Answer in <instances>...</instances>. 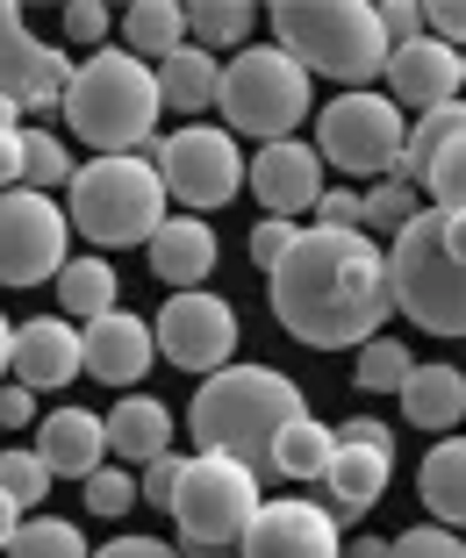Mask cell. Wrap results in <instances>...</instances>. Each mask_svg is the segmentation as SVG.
<instances>
[{"instance_id":"1","label":"cell","mask_w":466,"mask_h":558,"mask_svg":"<svg viewBox=\"0 0 466 558\" xmlns=\"http://www.w3.org/2000/svg\"><path fill=\"white\" fill-rule=\"evenodd\" d=\"M273 315L287 337L309 351H367L373 329L395 315V279H387V251L367 230H301L295 251L266 272Z\"/></svg>"},{"instance_id":"2","label":"cell","mask_w":466,"mask_h":558,"mask_svg":"<svg viewBox=\"0 0 466 558\" xmlns=\"http://www.w3.org/2000/svg\"><path fill=\"white\" fill-rule=\"evenodd\" d=\"M301 415H309V401H301V387L287 373H273V365H223V373H208L194 387L187 423H194V444L208 459H237L266 480L280 429L301 423Z\"/></svg>"},{"instance_id":"3","label":"cell","mask_w":466,"mask_h":558,"mask_svg":"<svg viewBox=\"0 0 466 558\" xmlns=\"http://www.w3.org/2000/svg\"><path fill=\"white\" fill-rule=\"evenodd\" d=\"M273 36L309 80L323 72L345 94H367V80H387V58H395L381 8H367V0H280Z\"/></svg>"},{"instance_id":"4","label":"cell","mask_w":466,"mask_h":558,"mask_svg":"<svg viewBox=\"0 0 466 558\" xmlns=\"http://www.w3.org/2000/svg\"><path fill=\"white\" fill-rule=\"evenodd\" d=\"M395 308L431 337H466V215L423 208L387 251Z\"/></svg>"},{"instance_id":"5","label":"cell","mask_w":466,"mask_h":558,"mask_svg":"<svg viewBox=\"0 0 466 558\" xmlns=\"http://www.w3.org/2000/svg\"><path fill=\"white\" fill-rule=\"evenodd\" d=\"M158 65L130 58V50H94L80 72H72V94H65V122L80 144H94L100 158H130L136 144L158 136Z\"/></svg>"},{"instance_id":"6","label":"cell","mask_w":466,"mask_h":558,"mask_svg":"<svg viewBox=\"0 0 466 558\" xmlns=\"http://www.w3.org/2000/svg\"><path fill=\"white\" fill-rule=\"evenodd\" d=\"M166 172L144 158H94L72 172V230L100 251L151 244L166 230Z\"/></svg>"},{"instance_id":"7","label":"cell","mask_w":466,"mask_h":558,"mask_svg":"<svg viewBox=\"0 0 466 558\" xmlns=\"http://www.w3.org/2000/svg\"><path fill=\"white\" fill-rule=\"evenodd\" d=\"M309 72L287 58L280 44H251L237 50L230 65H223V122H230V136H259V150L266 144H287V136L301 130V116H309Z\"/></svg>"},{"instance_id":"8","label":"cell","mask_w":466,"mask_h":558,"mask_svg":"<svg viewBox=\"0 0 466 558\" xmlns=\"http://www.w3.org/2000/svg\"><path fill=\"white\" fill-rule=\"evenodd\" d=\"M266 494H259V473L237 459H208L194 451L180 473V494H172V523H180V544H244V530L259 523Z\"/></svg>"},{"instance_id":"9","label":"cell","mask_w":466,"mask_h":558,"mask_svg":"<svg viewBox=\"0 0 466 558\" xmlns=\"http://www.w3.org/2000/svg\"><path fill=\"white\" fill-rule=\"evenodd\" d=\"M409 130H402V108L387 94H337L323 100L316 116V158L351 172V180H395Z\"/></svg>"},{"instance_id":"10","label":"cell","mask_w":466,"mask_h":558,"mask_svg":"<svg viewBox=\"0 0 466 558\" xmlns=\"http://www.w3.org/2000/svg\"><path fill=\"white\" fill-rule=\"evenodd\" d=\"M65 222L72 215L36 186L0 194V287H36V279L65 272Z\"/></svg>"},{"instance_id":"11","label":"cell","mask_w":466,"mask_h":558,"mask_svg":"<svg viewBox=\"0 0 466 558\" xmlns=\"http://www.w3.org/2000/svg\"><path fill=\"white\" fill-rule=\"evenodd\" d=\"M166 194L180 201V208H223V201H237V186L251 180V158L237 150L230 130H216V122H187L180 136H166Z\"/></svg>"},{"instance_id":"12","label":"cell","mask_w":466,"mask_h":558,"mask_svg":"<svg viewBox=\"0 0 466 558\" xmlns=\"http://www.w3.org/2000/svg\"><path fill=\"white\" fill-rule=\"evenodd\" d=\"M151 329H158V359H172L180 373H223L237 359V308L208 287L172 294Z\"/></svg>"},{"instance_id":"13","label":"cell","mask_w":466,"mask_h":558,"mask_svg":"<svg viewBox=\"0 0 466 558\" xmlns=\"http://www.w3.org/2000/svg\"><path fill=\"white\" fill-rule=\"evenodd\" d=\"M387 473H395V429L373 423V415H359V423L337 429V459H331V473H323V487H331V515H337V523L367 515L373 501L387 494Z\"/></svg>"},{"instance_id":"14","label":"cell","mask_w":466,"mask_h":558,"mask_svg":"<svg viewBox=\"0 0 466 558\" xmlns=\"http://www.w3.org/2000/svg\"><path fill=\"white\" fill-rule=\"evenodd\" d=\"M237 558H345L337 515L323 501H266L237 544Z\"/></svg>"},{"instance_id":"15","label":"cell","mask_w":466,"mask_h":558,"mask_svg":"<svg viewBox=\"0 0 466 558\" xmlns=\"http://www.w3.org/2000/svg\"><path fill=\"white\" fill-rule=\"evenodd\" d=\"M251 194L266 201V215H280V222H295V215H309L331 186H323V158H316V144H266L259 158H251Z\"/></svg>"},{"instance_id":"16","label":"cell","mask_w":466,"mask_h":558,"mask_svg":"<svg viewBox=\"0 0 466 558\" xmlns=\"http://www.w3.org/2000/svg\"><path fill=\"white\" fill-rule=\"evenodd\" d=\"M80 344H86V373H94L100 387H136V379L151 373V359H158V329H151L144 315L116 308V315H100V323H86Z\"/></svg>"},{"instance_id":"17","label":"cell","mask_w":466,"mask_h":558,"mask_svg":"<svg viewBox=\"0 0 466 558\" xmlns=\"http://www.w3.org/2000/svg\"><path fill=\"white\" fill-rule=\"evenodd\" d=\"M29 451L50 465V480H80V487L108 459H116V451H108V415H94V409H58V415H44Z\"/></svg>"},{"instance_id":"18","label":"cell","mask_w":466,"mask_h":558,"mask_svg":"<svg viewBox=\"0 0 466 558\" xmlns=\"http://www.w3.org/2000/svg\"><path fill=\"white\" fill-rule=\"evenodd\" d=\"M459 50L445 44V36H417V44H402L395 58H387V100H409L417 116H431V108H445L452 94H459Z\"/></svg>"},{"instance_id":"19","label":"cell","mask_w":466,"mask_h":558,"mask_svg":"<svg viewBox=\"0 0 466 558\" xmlns=\"http://www.w3.org/2000/svg\"><path fill=\"white\" fill-rule=\"evenodd\" d=\"M80 373H86V344H80V329H65V315H36V323L15 329V379L29 395L72 387Z\"/></svg>"},{"instance_id":"20","label":"cell","mask_w":466,"mask_h":558,"mask_svg":"<svg viewBox=\"0 0 466 558\" xmlns=\"http://www.w3.org/2000/svg\"><path fill=\"white\" fill-rule=\"evenodd\" d=\"M144 251H151V279H166L172 294H194L201 279L216 272V230L201 215H166V230Z\"/></svg>"},{"instance_id":"21","label":"cell","mask_w":466,"mask_h":558,"mask_svg":"<svg viewBox=\"0 0 466 558\" xmlns=\"http://www.w3.org/2000/svg\"><path fill=\"white\" fill-rule=\"evenodd\" d=\"M108 451H116V465H158L172 451V415L166 401L151 395H122L116 409H108Z\"/></svg>"},{"instance_id":"22","label":"cell","mask_w":466,"mask_h":558,"mask_svg":"<svg viewBox=\"0 0 466 558\" xmlns=\"http://www.w3.org/2000/svg\"><path fill=\"white\" fill-rule=\"evenodd\" d=\"M216 94H223V58L216 50L187 44L180 58L158 65V100H166L172 116H201V108H216Z\"/></svg>"},{"instance_id":"23","label":"cell","mask_w":466,"mask_h":558,"mask_svg":"<svg viewBox=\"0 0 466 558\" xmlns=\"http://www.w3.org/2000/svg\"><path fill=\"white\" fill-rule=\"evenodd\" d=\"M122 36H130V58H144V65H166V58H180L194 44L180 0H136L130 15H122Z\"/></svg>"},{"instance_id":"24","label":"cell","mask_w":466,"mask_h":558,"mask_svg":"<svg viewBox=\"0 0 466 558\" xmlns=\"http://www.w3.org/2000/svg\"><path fill=\"white\" fill-rule=\"evenodd\" d=\"M402 409H409L417 429H452L466 415V373H452V365H417L409 387H402Z\"/></svg>"},{"instance_id":"25","label":"cell","mask_w":466,"mask_h":558,"mask_svg":"<svg viewBox=\"0 0 466 558\" xmlns=\"http://www.w3.org/2000/svg\"><path fill=\"white\" fill-rule=\"evenodd\" d=\"M417 487H423V509L438 515L445 530H466V437H445L423 459V473H417Z\"/></svg>"},{"instance_id":"26","label":"cell","mask_w":466,"mask_h":558,"mask_svg":"<svg viewBox=\"0 0 466 558\" xmlns=\"http://www.w3.org/2000/svg\"><path fill=\"white\" fill-rule=\"evenodd\" d=\"M337 459V429L316 423V415H301V423L280 429V444H273V473L280 480H323Z\"/></svg>"},{"instance_id":"27","label":"cell","mask_w":466,"mask_h":558,"mask_svg":"<svg viewBox=\"0 0 466 558\" xmlns=\"http://www.w3.org/2000/svg\"><path fill=\"white\" fill-rule=\"evenodd\" d=\"M58 301H65L72 323L116 315V265H108V258H72L65 272H58Z\"/></svg>"},{"instance_id":"28","label":"cell","mask_w":466,"mask_h":558,"mask_svg":"<svg viewBox=\"0 0 466 558\" xmlns=\"http://www.w3.org/2000/svg\"><path fill=\"white\" fill-rule=\"evenodd\" d=\"M466 130V100H445V108H431V116H417V130H409V150H402L395 180H423L431 172V158L452 144V136Z\"/></svg>"},{"instance_id":"29","label":"cell","mask_w":466,"mask_h":558,"mask_svg":"<svg viewBox=\"0 0 466 558\" xmlns=\"http://www.w3.org/2000/svg\"><path fill=\"white\" fill-rule=\"evenodd\" d=\"M8 558H94V551H86V537L72 523H58V515H29V523L15 530V544H8Z\"/></svg>"},{"instance_id":"30","label":"cell","mask_w":466,"mask_h":558,"mask_svg":"<svg viewBox=\"0 0 466 558\" xmlns=\"http://www.w3.org/2000/svg\"><path fill=\"white\" fill-rule=\"evenodd\" d=\"M409 373H417V359H409V344H395V337H373V344L359 351V387H367V395H402Z\"/></svg>"},{"instance_id":"31","label":"cell","mask_w":466,"mask_h":558,"mask_svg":"<svg viewBox=\"0 0 466 558\" xmlns=\"http://www.w3.org/2000/svg\"><path fill=\"white\" fill-rule=\"evenodd\" d=\"M417 215H423V201H417V186H409V180H373L367 186V230L402 236Z\"/></svg>"},{"instance_id":"32","label":"cell","mask_w":466,"mask_h":558,"mask_svg":"<svg viewBox=\"0 0 466 558\" xmlns=\"http://www.w3.org/2000/svg\"><path fill=\"white\" fill-rule=\"evenodd\" d=\"M187 29H194V44H201V50H216V44H244L251 8H244V0H201V8H187Z\"/></svg>"},{"instance_id":"33","label":"cell","mask_w":466,"mask_h":558,"mask_svg":"<svg viewBox=\"0 0 466 558\" xmlns=\"http://www.w3.org/2000/svg\"><path fill=\"white\" fill-rule=\"evenodd\" d=\"M22 186H36V194H44V186H58L65 180L72 186V158H65V144H58V136L50 130H22Z\"/></svg>"},{"instance_id":"34","label":"cell","mask_w":466,"mask_h":558,"mask_svg":"<svg viewBox=\"0 0 466 558\" xmlns=\"http://www.w3.org/2000/svg\"><path fill=\"white\" fill-rule=\"evenodd\" d=\"M423 186H431V201L438 208H452V215H466V130L452 136L445 150L431 158V172H423Z\"/></svg>"},{"instance_id":"35","label":"cell","mask_w":466,"mask_h":558,"mask_svg":"<svg viewBox=\"0 0 466 558\" xmlns=\"http://www.w3.org/2000/svg\"><path fill=\"white\" fill-rule=\"evenodd\" d=\"M0 494L22 501V509H36L50 494V465L36 459V451H0Z\"/></svg>"},{"instance_id":"36","label":"cell","mask_w":466,"mask_h":558,"mask_svg":"<svg viewBox=\"0 0 466 558\" xmlns=\"http://www.w3.org/2000/svg\"><path fill=\"white\" fill-rule=\"evenodd\" d=\"M72 72H80V65H65V50L50 44V50H44V65H36V86L22 94V116H29V108H36V116H44V108H65Z\"/></svg>"},{"instance_id":"37","label":"cell","mask_w":466,"mask_h":558,"mask_svg":"<svg viewBox=\"0 0 466 558\" xmlns=\"http://www.w3.org/2000/svg\"><path fill=\"white\" fill-rule=\"evenodd\" d=\"M136 501H144V487H136L122 465H100V473L86 480V509L94 515H122V509H136Z\"/></svg>"},{"instance_id":"38","label":"cell","mask_w":466,"mask_h":558,"mask_svg":"<svg viewBox=\"0 0 466 558\" xmlns=\"http://www.w3.org/2000/svg\"><path fill=\"white\" fill-rule=\"evenodd\" d=\"M316 230H337V236L367 230V194H351V186H331V194L316 201Z\"/></svg>"},{"instance_id":"39","label":"cell","mask_w":466,"mask_h":558,"mask_svg":"<svg viewBox=\"0 0 466 558\" xmlns=\"http://www.w3.org/2000/svg\"><path fill=\"white\" fill-rule=\"evenodd\" d=\"M395 558H466V544L445 523H423V530H402L395 537Z\"/></svg>"},{"instance_id":"40","label":"cell","mask_w":466,"mask_h":558,"mask_svg":"<svg viewBox=\"0 0 466 558\" xmlns=\"http://www.w3.org/2000/svg\"><path fill=\"white\" fill-rule=\"evenodd\" d=\"M180 473H187V459H180V451H166L158 465H144V480H136V487H144V501H151V509H166V515H172V494H180Z\"/></svg>"},{"instance_id":"41","label":"cell","mask_w":466,"mask_h":558,"mask_svg":"<svg viewBox=\"0 0 466 558\" xmlns=\"http://www.w3.org/2000/svg\"><path fill=\"white\" fill-rule=\"evenodd\" d=\"M295 222H280V215H266V222H259V230H251V258H259V265H266V272H273V265H280L287 258V251H295Z\"/></svg>"},{"instance_id":"42","label":"cell","mask_w":466,"mask_h":558,"mask_svg":"<svg viewBox=\"0 0 466 558\" xmlns=\"http://www.w3.org/2000/svg\"><path fill=\"white\" fill-rule=\"evenodd\" d=\"M381 29L387 44H417V36H431V22H423V8H409V0H381Z\"/></svg>"},{"instance_id":"43","label":"cell","mask_w":466,"mask_h":558,"mask_svg":"<svg viewBox=\"0 0 466 558\" xmlns=\"http://www.w3.org/2000/svg\"><path fill=\"white\" fill-rule=\"evenodd\" d=\"M423 22H431V36H445L452 50H466V0H431Z\"/></svg>"},{"instance_id":"44","label":"cell","mask_w":466,"mask_h":558,"mask_svg":"<svg viewBox=\"0 0 466 558\" xmlns=\"http://www.w3.org/2000/svg\"><path fill=\"white\" fill-rule=\"evenodd\" d=\"M65 36H72V44H100V36H108V8H100V0L65 8Z\"/></svg>"},{"instance_id":"45","label":"cell","mask_w":466,"mask_h":558,"mask_svg":"<svg viewBox=\"0 0 466 558\" xmlns=\"http://www.w3.org/2000/svg\"><path fill=\"white\" fill-rule=\"evenodd\" d=\"M29 423H36V395L22 387V379L0 387V429H29Z\"/></svg>"},{"instance_id":"46","label":"cell","mask_w":466,"mask_h":558,"mask_svg":"<svg viewBox=\"0 0 466 558\" xmlns=\"http://www.w3.org/2000/svg\"><path fill=\"white\" fill-rule=\"evenodd\" d=\"M94 558H180V544H166V537H116L108 551H94Z\"/></svg>"},{"instance_id":"47","label":"cell","mask_w":466,"mask_h":558,"mask_svg":"<svg viewBox=\"0 0 466 558\" xmlns=\"http://www.w3.org/2000/svg\"><path fill=\"white\" fill-rule=\"evenodd\" d=\"M22 165H29V158H22V130H8V136H0V194H15V186H22Z\"/></svg>"},{"instance_id":"48","label":"cell","mask_w":466,"mask_h":558,"mask_svg":"<svg viewBox=\"0 0 466 558\" xmlns=\"http://www.w3.org/2000/svg\"><path fill=\"white\" fill-rule=\"evenodd\" d=\"M29 523V515H22V501H8V494H0V551H8V544H15V530Z\"/></svg>"},{"instance_id":"49","label":"cell","mask_w":466,"mask_h":558,"mask_svg":"<svg viewBox=\"0 0 466 558\" xmlns=\"http://www.w3.org/2000/svg\"><path fill=\"white\" fill-rule=\"evenodd\" d=\"M345 558H395V544H387V537H351Z\"/></svg>"},{"instance_id":"50","label":"cell","mask_w":466,"mask_h":558,"mask_svg":"<svg viewBox=\"0 0 466 558\" xmlns=\"http://www.w3.org/2000/svg\"><path fill=\"white\" fill-rule=\"evenodd\" d=\"M180 558H237L230 544H180Z\"/></svg>"},{"instance_id":"51","label":"cell","mask_w":466,"mask_h":558,"mask_svg":"<svg viewBox=\"0 0 466 558\" xmlns=\"http://www.w3.org/2000/svg\"><path fill=\"white\" fill-rule=\"evenodd\" d=\"M8 130H22V100L0 94V136H8Z\"/></svg>"},{"instance_id":"52","label":"cell","mask_w":466,"mask_h":558,"mask_svg":"<svg viewBox=\"0 0 466 558\" xmlns=\"http://www.w3.org/2000/svg\"><path fill=\"white\" fill-rule=\"evenodd\" d=\"M8 36H22V8H8V0H0V44H8Z\"/></svg>"},{"instance_id":"53","label":"cell","mask_w":466,"mask_h":558,"mask_svg":"<svg viewBox=\"0 0 466 558\" xmlns=\"http://www.w3.org/2000/svg\"><path fill=\"white\" fill-rule=\"evenodd\" d=\"M15 365V329H8V315H0V373Z\"/></svg>"},{"instance_id":"54","label":"cell","mask_w":466,"mask_h":558,"mask_svg":"<svg viewBox=\"0 0 466 558\" xmlns=\"http://www.w3.org/2000/svg\"><path fill=\"white\" fill-rule=\"evenodd\" d=\"M459 80H466V50H459Z\"/></svg>"}]
</instances>
